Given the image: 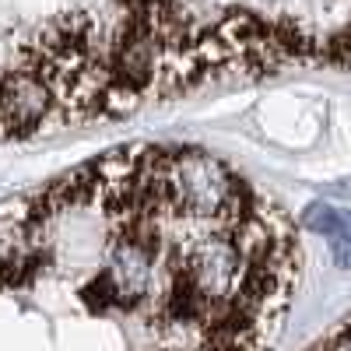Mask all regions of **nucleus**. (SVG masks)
Returning a JSON list of instances; mask_svg holds the SVG:
<instances>
[{
  "mask_svg": "<svg viewBox=\"0 0 351 351\" xmlns=\"http://www.w3.org/2000/svg\"><path fill=\"white\" fill-rule=\"evenodd\" d=\"M302 225L316 236H324L334 243V253L341 263H351V211L334 208V204H309Z\"/></svg>",
  "mask_w": 351,
  "mask_h": 351,
  "instance_id": "nucleus-2",
  "label": "nucleus"
},
{
  "mask_svg": "<svg viewBox=\"0 0 351 351\" xmlns=\"http://www.w3.org/2000/svg\"><path fill=\"white\" fill-rule=\"evenodd\" d=\"M316 351H324V348H316Z\"/></svg>",
  "mask_w": 351,
  "mask_h": 351,
  "instance_id": "nucleus-3",
  "label": "nucleus"
},
{
  "mask_svg": "<svg viewBox=\"0 0 351 351\" xmlns=\"http://www.w3.org/2000/svg\"><path fill=\"white\" fill-rule=\"evenodd\" d=\"M162 180L169 208L183 221H243L253 208L246 186L218 158L204 152H162Z\"/></svg>",
  "mask_w": 351,
  "mask_h": 351,
  "instance_id": "nucleus-1",
  "label": "nucleus"
}]
</instances>
